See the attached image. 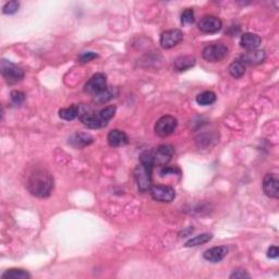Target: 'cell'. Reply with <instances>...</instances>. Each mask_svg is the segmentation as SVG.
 Listing matches in <instances>:
<instances>
[{"instance_id":"19","label":"cell","mask_w":279,"mask_h":279,"mask_svg":"<svg viewBox=\"0 0 279 279\" xmlns=\"http://www.w3.org/2000/svg\"><path fill=\"white\" fill-rule=\"evenodd\" d=\"M80 115V106L77 105H72L70 107H67V108H62L59 110V117L63 120L67 121H72L76 118H79Z\"/></svg>"},{"instance_id":"28","label":"cell","mask_w":279,"mask_h":279,"mask_svg":"<svg viewBox=\"0 0 279 279\" xmlns=\"http://www.w3.org/2000/svg\"><path fill=\"white\" fill-rule=\"evenodd\" d=\"M10 97H11L12 104L17 105V106L23 104L24 101H25V94H24V93L21 91H12Z\"/></svg>"},{"instance_id":"10","label":"cell","mask_w":279,"mask_h":279,"mask_svg":"<svg viewBox=\"0 0 279 279\" xmlns=\"http://www.w3.org/2000/svg\"><path fill=\"white\" fill-rule=\"evenodd\" d=\"M198 26L201 32L213 34V33H217L218 31L222 30L223 22L219 18L215 17V16H205L201 19Z\"/></svg>"},{"instance_id":"3","label":"cell","mask_w":279,"mask_h":279,"mask_svg":"<svg viewBox=\"0 0 279 279\" xmlns=\"http://www.w3.org/2000/svg\"><path fill=\"white\" fill-rule=\"evenodd\" d=\"M0 71H1L3 79L6 80L9 85L17 84L18 82L22 81L24 77V71L22 68L14 65L13 62L7 59H1V62H0Z\"/></svg>"},{"instance_id":"12","label":"cell","mask_w":279,"mask_h":279,"mask_svg":"<svg viewBox=\"0 0 279 279\" xmlns=\"http://www.w3.org/2000/svg\"><path fill=\"white\" fill-rule=\"evenodd\" d=\"M79 119L83 122V125L86 126L87 128L90 129H101L105 128V127L108 125V122L102 119L99 112L95 114V112L90 111L87 112V114L83 115Z\"/></svg>"},{"instance_id":"11","label":"cell","mask_w":279,"mask_h":279,"mask_svg":"<svg viewBox=\"0 0 279 279\" xmlns=\"http://www.w3.org/2000/svg\"><path fill=\"white\" fill-rule=\"evenodd\" d=\"M263 191L268 198H279V179L275 174H267L263 179Z\"/></svg>"},{"instance_id":"31","label":"cell","mask_w":279,"mask_h":279,"mask_svg":"<svg viewBox=\"0 0 279 279\" xmlns=\"http://www.w3.org/2000/svg\"><path fill=\"white\" fill-rule=\"evenodd\" d=\"M230 278L233 279H244V278H250V275L243 269H238V271H234L231 275H230Z\"/></svg>"},{"instance_id":"7","label":"cell","mask_w":279,"mask_h":279,"mask_svg":"<svg viewBox=\"0 0 279 279\" xmlns=\"http://www.w3.org/2000/svg\"><path fill=\"white\" fill-rule=\"evenodd\" d=\"M150 194L152 195L155 201L163 203H170L173 202L176 198V192L173 187L163 184L152 185L150 188Z\"/></svg>"},{"instance_id":"9","label":"cell","mask_w":279,"mask_h":279,"mask_svg":"<svg viewBox=\"0 0 279 279\" xmlns=\"http://www.w3.org/2000/svg\"><path fill=\"white\" fill-rule=\"evenodd\" d=\"M183 40V33L181 30L178 28H175V30H168L161 33L160 35V46L164 48V50H170L175 46H177L181 41Z\"/></svg>"},{"instance_id":"23","label":"cell","mask_w":279,"mask_h":279,"mask_svg":"<svg viewBox=\"0 0 279 279\" xmlns=\"http://www.w3.org/2000/svg\"><path fill=\"white\" fill-rule=\"evenodd\" d=\"M213 236L210 233H202L199 234V236H195L194 238H191L189 241L185 242L184 246L187 248H193V247H199L202 246V244H205L209 242L212 240Z\"/></svg>"},{"instance_id":"4","label":"cell","mask_w":279,"mask_h":279,"mask_svg":"<svg viewBox=\"0 0 279 279\" xmlns=\"http://www.w3.org/2000/svg\"><path fill=\"white\" fill-rule=\"evenodd\" d=\"M228 47L223 43H213L205 46L202 51L203 58L208 62H219L228 56Z\"/></svg>"},{"instance_id":"26","label":"cell","mask_w":279,"mask_h":279,"mask_svg":"<svg viewBox=\"0 0 279 279\" xmlns=\"http://www.w3.org/2000/svg\"><path fill=\"white\" fill-rule=\"evenodd\" d=\"M116 110H117L116 106H107V107H105L104 109H101L99 114L102 119L108 122L111 118H114V116L116 114Z\"/></svg>"},{"instance_id":"17","label":"cell","mask_w":279,"mask_h":279,"mask_svg":"<svg viewBox=\"0 0 279 279\" xmlns=\"http://www.w3.org/2000/svg\"><path fill=\"white\" fill-rule=\"evenodd\" d=\"M93 136L89 133H83V132H77V133L72 134L69 139V144L76 149H82L93 143Z\"/></svg>"},{"instance_id":"5","label":"cell","mask_w":279,"mask_h":279,"mask_svg":"<svg viewBox=\"0 0 279 279\" xmlns=\"http://www.w3.org/2000/svg\"><path fill=\"white\" fill-rule=\"evenodd\" d=\"M153 169L154 168L150 167V166H146L141 163L139 166H136V168L134 169V178L140 192L143 193L150 190L152 184V173H153Z\"/></svg>"},{"instance_id":"13","label":"cell","mask_w":279,"mask_h":279,"mask_svg":"<svg viewBox=\"0 0 279 279\" xmlns=\"http://www.w3.org/2000/svg\"><path fill=\"white\" fill-rule=\"evenodd\" d=\"M228 248L225 246L213 247L203 253V257L210 263H218L227 256Z\"/></svg>"},{"instance_id":"1","label":"cell","mask_w":279,"mask_h":279,"mask_svg":"<svg viewBox=\"0 0 279 279\" xmlns=\"http://www.w3.org/2000/svg\"><path fill=\"white\" fill-rule=\"evenodd\" d=\"M26 187L34 197L48 198L53 188V178L48 171L37 169L28 177Z\"/></svg>"},{"instance_id":"18","label":"cell","mask_w":279,"mask_h":279,"mask_svg":"<svg viewBox=\"0 0 279 279\" xmlns=\"http://www.w3.org/2000/svg\"><path fill=\"white\" fill-rule=\"evenodd\" d=\"M195 65V58L192 56H180L174 62L175 70L178 72L187 71Z\"/></svg>"},{"instance_id":"8","label":"cell","mask_w":279,"mask_h":279,"mask_svg":"<svg viewBox=\"0 0 279 279\" xmlns=\"http://www.w3.org/2000/svg\"><path fill=\"white\" fill-rule=\"evenodd\" d=\"M107 89V80L104 73H96L86 82L84 91L89 94L97 95Z\"/></svg>"},{"instance_id":"30","label":"cell","mask_w":279,"mask_h":279,"mask_svg":"<svg viewBox=\"0 0 279 279\" xmlns=\"http://www.w3.org/2000/svg\"><path fill=\"white\" fill-rule=\"evenodd\" d=\"M178 174L180 175L181 171L179 168H174V167H168V166H165V167L160 170V176L161 177H165V176H168V175H176Z\"/></svg>"},{"instance_id":"2","label":"cell","mask_w":279,"mask_h":279,"mask_svg":"<svg viewBox=\"0 0 279 279\" xmlns=\"http://www.w3.org/2000/svg\"><path fill=\"white\" fill-rule=\"evenodd\" d=\"M175 154V148L173 145L163 144L154 150H149L148 155L152 161V164L155 166H166L173 158Z\"/></svg>"},{"instance_id":"20","label":"cell","mask_w":279,"mask_h":279,"mask_svg":"<svg viewBox=\"0 0 279 279\" xmlns=\"http://www.w3.org/2000/svg\"><path fill=\"white\" fill-rule=\"evenodd\" d=\"M229 73L234 79H240V77H242L244 73H246V65H244V62L239 58V59H236L233 62H231V65L229 66Z\"/></svg>"},{"instance_id":"14","label":"cell","mask_w":279,"mask_h":279,"mask_svg":"<svg viewBox=\"0 0 279 279\" xmlns=\"http://www.w3.org/2000/svg\"><path fill=\"white\" fill-rule=\"evenodd\" d=\"M266 58V53L262 50H253L248 51L241 56V59L244 65H251V66H257L264 62Z\"/></svg>"},{"instance_id":"21","label":"cell","mask_w":279,"mask_h":279,"mask_svg":"<svg viewBox=\"0 0 279 279\" xmlns=\"http://www.w3.org/2000/svg\"><path fill=\"white\" fill-rule=\"evenodd\" d=\"M2 279H28L31 278L30 273L21 268H11L1 275Z\"/></svg>"},{"instance_id":"27","label":"cell","mask_w":279,"mask_h":279,"mask_svg":"<svg viewBox=\"0 0 279 279\" xmlns=\"http://www.w3.org/2000/svg\"><path fill=\"white\" fill-rule=\"evenodd\" d=\"M19 8H20V3L18 1H9L3 6L2 12L4 14H8V16H11V14L17 13L19 11Z\"/></svg>"},{"instance_id":"25","label":"cell","mask_w":279,"mask_h":279,"mask_svg":"<svg viewBox=\"0 0 279 279\" xmlns=\"http://www.w3.org/2000/svg\"><path fill=\"white\" fill-rule=\"evenodd\" d=\"M194 22V10L193 9H187L181 14V24L182 25H189Z\"/></svg>"},{"instance_id":"15","label":"cell","mask_w":279,"mask_h":279,"mask_svg":"<svg viewBox=\"0 0 279 279\" xmlns=\"http://www.w3.org/2000/svg\"><path fill=\"white\" fill-rule=\"evenodd\" d=\"M107 141L111 148H119V146H124L129 143V138L124 131L115 129L111 130L108 136H107Z\"/></svg>"},{"instance_id":"22","label":"cell","mask_w":279,"mask_h":279,"mask_svg":"<svg viewBox=\"0 0 279 279\" xmlns=\"http://www.w3.org/2000/svg\"><path fill=\"white\" fill-rule=\"evenodd\" d=\"M117 94H118V90L114 89V87H107L104 92L95 95L94 102H96V104H105V102L116 97Z\"/></svg>"},{"instance_id":"32","label":"cell","mask_w":279,"mask_h":279,"mask_svg":"<svg viewBox=\"0 0 279 279\" xmlns=\"http://www.w3.org/2000/svg\"><path fill=\"white\" fill-rule=\"evenodd\" d=\"M267 256L269 258H277L279 256V249L277 247H271L267 251Z\"/></svg>"},{"instance_id":"16","label":"cell","mask_w":279,"mask_h":279,"mask_svg":"<svg viewBox=\"0 0 279 279\" xmlns=\"http://www.w3.org/2000/svg\"><path fill=\"white\" fill-rule=\"evenodd\" d=\"M262 38L257 34L254 33H244L240 40V45L247 51L257 50V47L261 45Z\"/></svg>"},{"instance_id":"24","label":"cell","mask_w":279,"mask_h":279,"mask_svg":"<svg viewBox=\"0 0 279 279\" xmlns=\"http://www.w3.org/2000/svg\"><path fill=\"white\" fill-rule=\"evenodd\" d=\"M216 101V94L212 91H205L197 96V102L200 106H209Z\"/></svg>"},{"instance_id":"6","label":"cell","mask_w":279,"mask_h":279,"mask_svg":"<svg viewBox=\"0 0 279 279\" xmlns=\"http://www.w3.org/2000/svg\"><path fill=\"white\" fill-rule=\"evenodd\" d=\"M178 126V120L174 116L166 115L160 117L155 125V133L161 138H166L174 133Z\"/></svg>"},{"instance_id":"29","label":"cell","mask_w":279,"mask_h":279,"mask_svg":"<svg viewBox=\"0 0 279 279\" xmlns=\"http://www.w3.org/2000/svg\"><path fill=\"white\" fill-rule=\"evenodd\" d=\"M95 58H97V53L93 52V51H85V52H82L79 56V60L83 63H86V62L92 61L93 59H95Z\"/></svg>"}]
</instances>
